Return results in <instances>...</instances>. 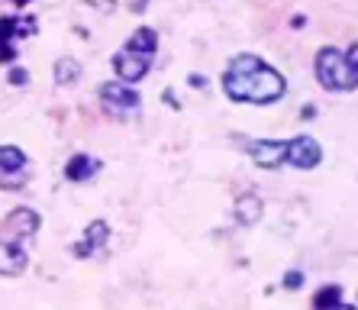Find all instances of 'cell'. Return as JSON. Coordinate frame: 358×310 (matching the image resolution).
<instances>
[{"instance_id": "6da1fadb", "label": "cell", "mask_w": 358, "mask_h": 310, "mask_svg": "<svg viewBox=\"0 0 358 310\" xmlns=\"http://www.w3.org/2000/svg\"><path fill=\"white\" fill-rule=\"evenodd\" d=\"M223 91L229 101L236 104H275L284 97L287 91V81L278 68H271L265 59L252 55V52H242L236 55L223 71Z\"/></svg>"}, {"instance_id": "7a4b0ae2", "label": "cell", "mask_w": 358, "mask_h": 310, "mask_svg": "<svg viewBox=\"0 0 358 310\" xmlns=\"http://www.w3.org/2000/svg\"><path fill=\"white\" fill-rule=\"evenodd\" d=\"M313 71L317 81L326 91H355L358 87V49H336V45H323L313 59Z\"/></svg>"}, {"instance_id": "3957f363", "label": "cell", "mask_w": 358, "mask_h": 310, "mask_svg": "<svg viewBox=\"0 0 358 310\" xmlns=\"http://www.w3.org/2000/svg\"><path fill=\"white\" fill-rule=\"evenodd\" d=\"M97 97L100 104H103V110H107L110 117L117 120H129L139 113L142 107V97L139 91H136L133 84H123V81H107L97 87Z\"/></svg>"}, {"instance_id": "277c9868", "label": "cell", "mask_w": 358, "mask_h": 310, "mask_svg": "<svg viewBox=\"0 0 358 310\" xmlns=\"http://www.w3.org/2000/svg\"><path fill=\"white\" fill-rule=\"evenodd\" d=\"M36 36V17H0V62H17V39Z\"/></svg>"}, {"instance_id": "5b68a950", "label": "cell", "mask_w": 358, "mask_h": 310, "mask_svg": "<svg viewBox=\"0 0 358 310\" xmlns=\"http://www.w3.org/2000/svg\"><path fill=\"white\" fill-rule=\"evenodd\" d=\"M26 239H20V236H10L0 230V275L7 278H17L26 272V265H29V255H26L23 249Z\"/></svg>"}, {"instance_id": "8992f818", "label": "cell", "mask_w": 358, "mask_h": 310, "mask_svg": "<svg viewBox=\"0 0 358 310\" xmlns=\"http://www.w3.org/2000/svg\"><path fill=\"white\" fill-rule=\"evenodd\" d=\"M245 152L259 168L287 165V139H252V143H245Z\"/></svg>"}, {"instance_id": "52a82bcc", "label": "cell", "mask_w": 358, "mask_h": 310, "mask_svg": "<svg viewBox=\"0 0 358 310\" xmlns=\"http://www.w3.org/2000/svg\"><path fill=\"white\" fill-rule=\"evenodd\" d=\"M320 162H323V146L313 136H294V139H287V165L300 168V171H310Z\"/></svg>"}, {"instance_id": "ba28073f", "label": "cell", "mask_w": 358, "mask_h": 310, "mask_svg": "<svg viewBox=\"0 0 358 310\" xmlns=\"http://www.w3.org/2000/svg\"><path fill=\"white\" fill-rule=\"evenodd\" d=\"M26 152L20 146H0V188H20L26 175Z\"/></svg>"}, {"instance_id": "9c48e42d", "label": "cell", "mask_w": 358, "mask_h": 310, "mask_svg": "<svg viewBox=\"0 0 358 310\" xmlns=\"http://www.w3.org/2000/svg\"><path fill=\"white\" fill-rule=\"evenodd\" d=\"M107 239H110L107 220H91L87 230H84V236H81V243L71 246V252H75L78 259H91V255H97V252L107 246Z\"/></svg>"}, {"instance_id": "30bf717a", "label": "cell", "mask_w": 358, "mask_h": 310, "mask_svg": "<svg viewBox=\"0 0 358 310\" xmlns=\"http://www.w3.org/2000/svg\"><path fill=\"white\" fill-rule=\"evenodd\" d=\"M149 68H152L149 59H142V55H133V52H126V49H120L117 55H113V71H117V78H120L123 84L142 81V78L149 75Z\"/></svg>"}, {"instance_id": "8fae6325", "label": "cell", "mask_w": 358, "mask_h": 310, "mask_svg": "<svg viewBox=\"0 0 358 310\" xmlns=\"http://www.w3.org/2000/svg\"><path fill=\"white\" fill-rule=\"evenodd\" d=\"M39 227H42V217L33 207H17V210H10V217L3 220L0 230L10 236H20V239H33Z\"/></svg>"}, {"instance_id": "7c38bea8", "label": "cell", "mask_w": 358, "mask_h": 310, "mask_svg": "<svg viewBox=\"0 0 358 310\" xmlns=\"http://www.w3.org/2000/svg\"><path fill=\"white\" fill-rule=\"evenodd\" d=\"M123 49L152 62V59H155V52H159V33H155L152 26H139V29H136V33L123 42Z\"/></svg>"}, {"instance_id": "4fadbf2b", "label": "cell", "mask_w": 358, "mask_h": 310, "mask_svg": "<svg viewBox=\"0 0 358 310\" xmlns=\"http://www.w3.org/2000/svg\"><path fill=\"white\" fill-rule=\"evenodd\" d=\"M100 168H103V162L94 159V155H71L65 165V178L68 181H75V185H84V181H91L94 175H97Z\"/></svg>"}, {"instance_id": "5bb4252c", "label": "cell", "mask_w": 358, "mask_h": 310, "mask_svg": "<svg viewBox=\"0 0 358 310\" xmlns=\"http://www.w3.org/2000/svg\"><path fill=\"white\" fill-rule=\"evenodd\" d=\"M262 207L265 204H262L259 194H242V197H236V220L242 227H252L262 220Z\"/></svg>"}, {"instance_id": "9a60e30c", "label": "cell", "mask_w": 358, "mask_h": 310, "mask_svg": "<svg viewBox=\"0 0 358 310\" xmlns=\"http://www.w3.org/2000/svg\"><path fill=\"white\" fill-rule=\"evenodd\" d=\"M52 75H55L59 84H75L78 78H81V62H75L71 55H62V59L55 62V68H52Z\"/></svg>"}, {"instance_id": "2e32d148", "label": "cell", "mask_w": 358, "mask_h": 310, "mask_svg": "<svg viewBox=\"0 0 358 310\" xmlns=\"http://www.w3.org/2000/svg\"><path fill=\"white\" fill-rule=\"evenodd\" d=\"M342 301V288L339 285H326L317 291V297H313V307L317 310H326V307H333V304Z\"/></svg>"}, {"instance_id": "e0dca14e", "label": "cell", "mask_w": 358, "mask_h": 310, "mask_svg": "<svg viewBox=\"0 0 358 310\" xmlns=\"http://www.w3.org/2000/svg\"><path fill=\"white\" fill-rule=\"evenodd\" d=\"M26 78H29V75H26L23 68H13V71H10V81L17 84V87H20V84H26Z\"/></svg>"}, {"instance_id": "ac0fdd59", "label": "cell", "mask_w": 358, "mask_h": 310, "mask_svg": "<svg viewBox=\"0 0 358 310\" xmlns=\"http://www.w3.org/2000/svg\"><path fill=\"white\" fill-rule=\"evenodd\" d=\"M284 285H291V288H297V285H300V275H297V272H291V275L284 278Z\"/></svg>"}, {"instance_id": "d6986e66", "label": "cell", "mask_w": 358, "mask_h": 310, "mask_svg": "<svg viewBox=\"0 0 358 310\" xmlns=\"http://www.w3.org/2000/svg\"><path fill=\"white\" fill-rule=\"evenodd\" d=\"M326 310H355V307H352V304H342V301H339V304H333V307H326Z\"/></svg>"}]
</instances>
